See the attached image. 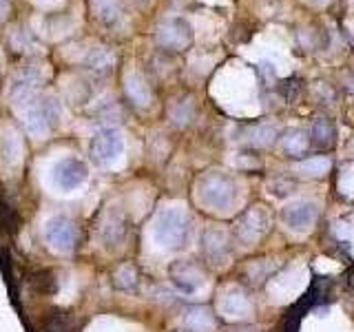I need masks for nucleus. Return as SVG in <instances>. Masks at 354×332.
<instances>
[{
    "instance_id": "nucleus-3",
    "label": "nucleus",
    "mask_w": 354,
    "mask_h": 332,
    "mask_svg": "<svg viewBox=\"0 0 354 332\" xmlns=\"http://www.w3.org/2000/svg\"><path fill=\"white\" fill-rule=\"evenodd\" d=\"M84 177H86V166L77 160H66L55 171V180H58V184L64 191H71V188L80 186L84 182Z\"/></svg>"
},
{
    "instance_id": "nucleus-1",
    "label": "nucleus",
    "mask_w": 354,
    "mask_h": 332,
    "mask_svg": "<svg viewBox=\"0 0 354 332\" xmlns=\"http://www.w3.org/2000/svg\"><path fill=\"white\" fill-rule=\"evenodd\" d=\"M77 228L69 217H55L47 224V241L58 252H71L75 248Z\"/></svg>"
},
{
    "instance_id": "nucleus-2",
    "label": "nucleus",
    "mask_w": 354,
    "mask_h": 332,
    "mask_svg": "<svg viewBox=\"0 0 354 332\" xmlns=\"http://www.w3.org/2000/svg\"><path fill=\"white\" fill-rule=\"evenodd\" d=\"M82 328V321L73 315L64 313L60 308H51L40 319V332H77Z\"/></svg>"
},
{
    "instance_id": "nucleus-9",
    "label": "nucleus",
    "mask_w": 354,
    "mask_h": 332,
    "mask_svg": "<svg viewBox=\"0 0 354 332\" xmlns=\"http://www.w3.org/2000/svg\"><path fill=\"white\" fill-rule=\"evenodd\" d=\"M317 3H326V0H317Z\"/></svg>"
},
{
    "instance_id": "nucleus-7",
    "label": "nucleus",
    "mask_w": 354,
    "mask_h": 332,
    "mask_svg": "<svg viewBox=\"0 0 354 332\" xmlns=\"http://www.w3.org/2000/svg\"><path fill=\"white\" fill-rule=\"evenodd\" d=\"M0 228L7 230V232H16L18 230V215L7 204L3 188H0Z\"/></svg>"
},
{
    "instance_id": "nucleus-6",
    "label": "nucleus",
    "mask_w": 354,
    "mask_h": 332,
    "mask_svg": "<svg viewBox=\"0 0 354 332\" xmlns=\"http://www.w3.org/2000/svg\"><path fill=\"white\" fill-rule=\"evenodd\" d=\"M93 153L100 162H109L111 158H115L120 153V140L115 133H102L93 142Z\"/></svg>"
},
{
    "instance_id": "nucleus-4",
    "label": "nucleus",
    "mask_w": 354,
    "mask_h": 332,
    "mask_svg": "<svg viewBox=\"0 0 354 332\" xmlns=\"http://www.w3.org/2000/svg\"><path fill=\"white\" fill-rule=\"evenodd\" d=\"M27 284L36 295H53L58 290V279H55V273L49 268H38L27 275Z\"/></svg>"
},
{
    "instance_id": "nucleus-5",
    "label": "nucleus",
    "mask_w": 354,
    "mask_h": 332,
    "mask_svg": "<svg viewBox=\"0 0 354 332\" xmlns=\"http://www.w3.org/2000/svg\"><path fill=\"white\" fill-rule=\"evenodd\" d=\"M100 235H102V241L106 248H115L118 243L124 239V221H122V217L118 213L109 215L102 228H100Z\"/></svg>"
},
{
    "instance_id": "nucleus-8",
    "label": "nucleus",
    "mask_w": 354,
    "mask_h": 332,
    "mask_svg": "<svg viewBox=\"0 0 354 332\" xmlns=\"http://www.w3.org/2000/svg\"><path fill=\"white\" fill-rule=\"evenodd\" d=\"M315 136H317V140H328L330 136H332V129H330V124L328 122H317L315 124Z\"/></svg>"
}]
</instances>
